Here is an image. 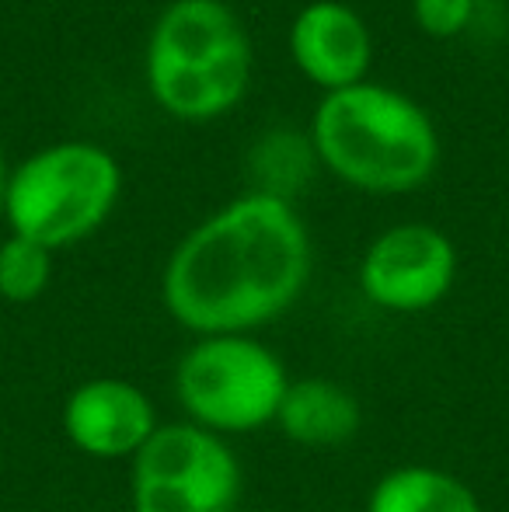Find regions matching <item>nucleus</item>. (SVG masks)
<instances>
[{"label":"nucleus","mask_w":509,"mask_h":512,"mask_svg":"<svg viewBox=\"0 0 509 512\" xmlns=\"http://www.w3.org/2000/svg\"><path fill=\"white\" fill-rule=\"evenodd\" d=\"M53 279V251L11 234L0 244V300L7 304H32L49 290Z\"/></svg>","instance_id":"ddd939ff"},{"label":"nucleus","mask_w":509,"mask_h":512,"mask_svg":"<svg viewBox=\"0 0 509 512\" xmlns=\"http://www.w3.org/2000/svg\"><path fill=\"white\" fill-rule=\"evenodd\" d=\"M157 425L150 394L123 377L84 380L60 408L67 443L91 460H133Z\"/></svg>","instance_id":"6e6552de"},{"label":"nucleus","mask_w":509,"mask_h":512,"mask_svg":"<svg viewBox=\"0 0 509 512\" xmlns=\"http://www.w3.org/2000/svg\"><path fill=\"white\" fill-rule=\"evenodd\" d=\"M241 464L231 443L192 422L157 425L129 460L133 512H238Z\"/></svg>","instance_id":"423d86ee"},{"label":"nucleus","mask_w":509,"mask_h":512,"mask_svg":"<svg viewBox=\"0 0 509 512\" xmlns=\"http://www.w3.org/2000/svg\"><path fill=\"white\" fill-rule=\"evenodd\" d=\"M272 425L290 443L307 446V450H328V446L349 443L360 432L363 408L360 398L339 380L300 377L290 380Z\"/></svg>","instance_id":"9d476101"},{"label":"nucleus","mask_w":509,"mask_h":512,"mask_svg":"<svg viewBox=\"0 0 509 512\" xmlns=\"http://www.w3.org/2000/svg\"><path fill=\"white\" fill-rule=\"evenodd\" d=\"M286 387L283 359L255 335H199L175 366V398L185 422L224 439L276 422Z\"/></svg>","instance_id":"39448f33"},{"label":"nucleus","mask_w":509,"mask_h":512,"mask_svg":"<svg viewBox=\"0 0 509 512\" xmlns=\"http://www.w3.org/2000/svg\"><path fill=\"white\" fill-rule=\"evenodd\" d=\"M290 56L300 74L328 95L367 81L374 35L363 14L342 0H311L290 25Z\"/></svg>","instance_id":"1a4fd4ad"},{"label":"nucleus","mask_w":509,"mask_h":512,"mask_svg":"<svg viewBox=\"0 0 509 512\" xmlns=\"http://www.w3.org/2000/svg\"><path fill=\"white\" fill-rule=\"evenodd\" d=\"M321 168L374 196H401L433 178L440 136L415 98L374 81L328 91L311 122Z\"/></svg>","instance_id":"f03ea898"},{"label":"nucleus","mask_w":509,"mask_h":512,"mask_svg":"<svg viewBox=\"0 0 509 512\" xmlns=\"http://www.w3.org/2000/svg\"><path fill=\"white\" fill-rule=\"evenodd\" d=\"M412 18L433 39H454L475 18V0H412Z\"/></svg>","instance_id":"4468645a"},{"label":"nucleus","mask_w":509,"mask_h":512,"mask_svg":"<svg viewBox=\"0 0 509 512\" xmlns=\"http://www.w3.org/2000/svg\"><path fill=\"white\" fill-rule=\"evenodd\" d=\"M318 154H314L311 136L297 129H269L248 154V171H252V192H265L293 203V192L311 178Z\"/></svg>","instance_id":"f8f14e48"},{"label":"nucleus","mask_w":509,"mask_h":512,"mask_svg":"<svg viewBox=\"0 0 509 512\" xmlns=\"http://www.w3.org/2000/svg\"><path fill=\"white\" fill-rule=\"evenodd\" d=\"M311 279V234L293 203L245 192L189 230L161 272V304L192 335H252Z\"/></svg>","instance_id":"f257e3e1"},{"label":"nucleus","mask_w":509,"mask_h":512,"mask_svg":"<svg viewBox=\"0 0 509 512\" xmlns=\"http://www.w3.org/2000/svg\"><path fill=\"white\" fill-rule=\"evenodd\" d=\"M7 178H11V168L0 157V216H4V203H7Z\"/></svg>","instance_id":"2eb2a0df"},{"label":"nucleus","mask_w":509,"mask_h":512,"mask_svg":"<svg viewBox=\"0 0 509 512\" xmlns=\"http://www.w3.org/2000/svg\"><path fill=\"white\" fill-rule=\"evenodd\" d=\"M123 192L116 154L88 140H60L28 154L7 178L4 220L11 234L49 251L91 237Z\"/></svg>","instance_id":"20e7f679"},{"label":"nucleus","mask_w":509,"mask_h":512,"mask_svg":"<svg viewBox=\"0 0 509 512\" xmlns=\"http://www.w3.org/2000/svg\"><path fill=\"white\" fill-rule=\"evenodd\" d=\"M457 279V248L433 223H394L367 244L360 258V290L391 314L436 307Z\"/></svg>","instance_id":"0eeeda50"},{"label":"nucleus","mask_w":509,"mask_h":512,"mask_svg":"<svg viewBox=\"0 0 509 512\" xmlns=\"http://www.w3.org/2000/svg\"><path fill=\"white\" fill-rule=\"evenodd\" d=\"M255 53L245 21L224 0H171L143 49V81L182 122L227 115L252 84Z\"/></svg>","instance_id":"7ed1b4c3"},{"label":"nucleus","mask_w":509,"mask_h":512,"mask_svg":"<svg viewBox=\"0 0 509 512\" xmlns=\"http://www.w3.org/2000/svg\"><path fill=\"white\" fill-rule=\"evenodd\" d=\"M367 512H485L478 492L457 474L429 464H401L374 481Z\"/></svg>","instance_id":"9b49d317"}]
</instances>
